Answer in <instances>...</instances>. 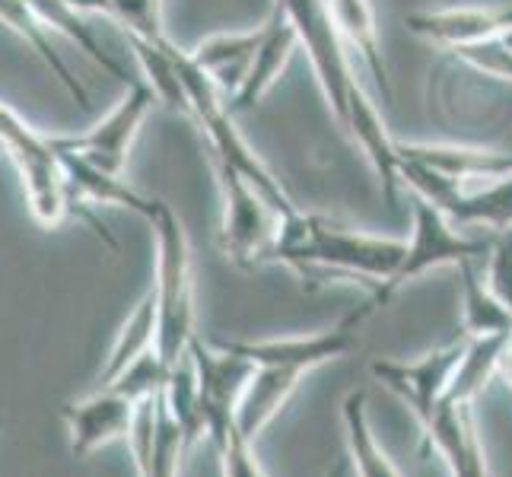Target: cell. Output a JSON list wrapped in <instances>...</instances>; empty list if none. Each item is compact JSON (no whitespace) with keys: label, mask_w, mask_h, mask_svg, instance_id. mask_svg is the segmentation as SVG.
<instances>
[{"label":"cell","mask_w":512,"mask_h":477,"mask_svg":"<svg viewBox=\"0 0 512 477\" xmlns=\"http://www.w3.org/2000/svg\"><path fill=\"white\" fill-rule=\"evenodd\" d=\"M404 26H408L417 39L430 42L443 51H458L465 45L484 42L490 35H497L506 29L503 23V7H449V10H427V13H411L404 16Z\"/></svg>","instance_id":"9a60e30c"},{"label":"cell","mask_w":512,"mask_h":477,"mask_svg":"<svg viewBox=\"0 0 512 477\" xmlns=\"http://www.w3.org/2000/svg\"><path fill=\"white\" fill-rule=\"evenodd\" d=\"M0 427H4V420H0Z\"/></svg>","instance_id":"d6a6232c"},{"label":"cell","mask_w":512,"mask_h":477,"mask_svg":"<svg viewBox=\"0 0 512 477\" xmlns=\"http://www.w3.org/2000/svg\"><path fill=\"white\" fill-rule=\"evenodd\" d=\"M188 353L194 363V376H198L204 430L207 439H214L229 423H236V404L255 373V363L239 357V353L214 347L201 334H194L188 341Z\"/></svg>","instance_id":"9c48e42d"},{"label":"cell","mask_w":512,"mask_h":477,"mask_svg":"<svg viewBox=\"0 0 512 477\" xmlns=\"http://www.w3.org/2000/svg\"><path fill=\"white\" fill-rule=\"evenodd\" d=\"M490 261H487V287L500 299L503 309L512 318V226L497 233L490 242Z\"/></svg>","instance_id":"f546056e"},{"label":"cell","mask_w":512,"mask_h":477,"mask_svg":"<svg viewBox=\"0 0 512 477\" xmlns=\"http://www.w3.org/2000/svg\"><path fill=\"white\" fill-rule=\"evenodd\" d=\"M0 23L10 26L20 39L35 51V55L42 58V64L51 70V77H58L64 90L74 96L80 105L90 102V96H86L83 90V83L77 80L74 70L67 67V61L58 55V48L55 42H51V29L35 16V10L26 4V0H0Z\"/></svg>","instance_id":"44dd1931"},{"label":"cell","mask_w":512,"mask_h":477,"mask_svg":"<svg viewBox=\"0 0 512 477\" xmlns=\"http://www.w3.org/2000/svg\"><path fill=\"white\" fill-rule=\"evenodd\" d=\"M0 153H7L16 172H20L23 194L35 223L55 229L74 214V191L67 185L51 137L39 134L4 102H0Z\"/></svg>","instance_id":"3957f363"},{"label":"cell","mask_w":512,"mask_h":477,"mask_svg":"<svg viewBox=\"0 0 512 477\" xmlns=\"http://www.w3.org/2000/svg\"><path fill=\"white\" fill-rule=\"evenodd\" d=\"M163 398H166L169 414L175 417V423H179V430L185 436V446L191 449L201 436H207V430H204V414H201V398H198V376H194V363L188 350L169 366Z\"/></svg>","instance_id":"484cf974"},{"label":"cell","mask_w":512,"mask_h":477,"mask_svg":"<svg viewBox=\"0 0 512 477\" xmlns=\"http://www.w3.org/2000/svg\"><path fill=\"white\" fill-rule=\"evenodd\" d=\"M474 404H449L439 401V408L423 417V439L443 458L452 477H490L487 455L481 446L478 427H474Z\"/></svg>","instance_id":"8fae6325"},{"label":"cell","mask_w":512,"mask_h":477,"mask_svg":"<svg viewBox=\"0 0 512 477\" xmlns=\"http://www.w3.org/2000/svg\"><path fill=\"white\" fill-rule=\"evenodd\" d=\"M462 274V328L465 338H484V334H512V318L487 280H481L478 261L455 264Z\"/></svg>","instance_id":"d4e9b609"},{"label":"cell","mask_w":512,"mask_h":477,"mask_svg":"<svg viewBox=\"0 0 512 477\" xmlns=\"http://www.w3.org/2000/svg\"><path fill=\"white\" fill-rule=\"evenodd\" d=\"M258 42H261V26H255L249 32H220V35H210V39L198 42V48L188 51V55L229 99L239 90L245 74H249V64L255 58Z\"/></svg>","instance_id":"e0dca14e"},{"label":"cell","mask_w":512,"mask_h":477,"mask_svg":"<svg viewBox=\"0 0 512 477\" xmlns=\"http://www.w3.org/2000/svg\"><path fill=\"white\" fill-rule=\"evenodd\" d=\"M369 318V309L360 306L357 312H350L341 325H334L328 331L315 334H293V338H268V341H226L217 338L210 341L220 350L239 353L255 366H290L299 373H312L331 360H341L357 347V331Z\"/></svg>","instance_id":"ba28073f"},{"label":"cell","mask_w":512,"mask_h":477,"mask_svg":"<svg viewBox=\"0 0 512 477\" xmlns=\"http://www.w3.org/2000/svg\"><path fill=\"white\" fill-rule=\"evenodd\" d=\"M404 258V242L373 236L353 229L325 214H293L280 217L277 236L268 261L293 268L309 284H360L369 290L366 309L373 315L388 303V284L398 274Z\"/></svg>","instance_id":"6da1fadb"},{"label":"cell","mask_w":512,"mask_h":477,"mask_svg":"<svg viewBox=\"0 0 512 477\" xmlns=\"http://www.w3.org/2000/svg\"><path fill=\"white\" fill-rule=\"evenodd\" d=\"M153 102L156 99L150 93V86L140 77H134L128 83L125 96L115 102V109L102 121H96L90 131L74 134V137H51V147H55L58 153L77 156L80 163L93 166L99 172L125 175L137 131L147 121Z\"/></svg>","instance_id":"8992f818"},{"label":"cell","mask_w":512,"mask_h":477,"mask_svg":"<svg viewBox=\"0 0 512 477\" xmlns=\"http://www.w3.org/2000/svg\"><path fill=\"white\" fill-rule=\"evenodd\" d=\"M347 471H350V462H347V458H341V462H334V468L325 477H347Z\"/></svg>","instance_id":"4dcf8cb0"},{"label":"cell","mask_w":512,"mask_h":477,"mask_svg":"<svg viewBox=\"0 0 512 477\" xmlns=\"http://www.w3.org/2000/svg\"><path fill=\"white\" fill-rule=\"evenodd\" d=\"M105 16L125 29V35H140V39H166L163 32V0H112Z\"/></svg>","instance_id":"4316f807"},{"label":"cell","mask_w":512,"mask_h":477,"mask_svg":"<svg viewBox=\"0 0 512 477\" xmlns=\"http://www.w3.org/2000/svg\"><path fill=\"white\" fill-rule=\"evenodd\" d=\"M140 220L150 223L156 239V280L150 287L156 296V353L169 369L198 334V328H194L191 245L182 220L160 198H150L147 214Z\"/></svg>","instance_id":"7a4b0ae2"},{"label":"cell","mask_w":512,"mask_h":477,"mask_svg":"<svg viewBox=\"0 0 512 477\" xmlns=\"http://www.w3.org/2000/svg\"><path fill=\"white\" fill-rule=\"evenodd\" d=\"M210 443H214V449L220 455L223 477H268L258 462L252 443L236 430V423H229V427L223 433H217Z\"/></svg>","instance_id":"83f0119b"},{"label":"cell","mask_w":512,"mask_h":477,"mask_svg":"<svg viewBox=\"0 0 512 477\" xmlns=\"http://www.w3.org/2000/svg\"><path fill=\"white\" fill-rule=\"evenodd\" d=\"M500 373L509 379V385H512V347H509V353H506V357H503V366H500Z\"/></svg>","instance_id":"1f68e13d"},{"label":"cell","mask_w":512,"mask_h":477,"mask_svg":"<svg viewBox=\"0 0 512 477\" xmlns=\"http://www.w3.org/2000/svg\"><path fill=\"white\" fill-rule=\"evenodd\" d=\"M325 7L331 13V23L338 29L344 48H357L369 74L376 77L379 90L385 99H392V80H388V67L382 58V42H379V26H376V13L369 0H325Z\"/></svg>","instance_id":"ac0fdd59"},{"label":"cell","mask_w":512,"mask_h":477,"mask_svg":"<svg viewBox=\"0 0 512 477\" xmlns=\"http://www.w3.org/2000/svg\"><path fill=\"white\" fill-rule=\"evenodd\" d=\"M462 350H465V334L458 341H449L443 347L423 353L420 360H411V363L376 360L369 366V373H373L388 392H395L423 420V417H430L439 408V401L446 398V388L452 382L458 360H462Z\"/></svg>","instance_id":"30bf717a"},{"label":"cell","mask_w":512,"mask_h":477,"mask_svg":"<svg viewBox=\"0 0 512 477\" xmlns=\"http://www.w3.org/2000/svg\"><path fill=\"white\" fill-rule=\"evenodd\" d=\"M344 433H347V462L357 477H401L392 458L376 443L373 427L366 417V392H350L344 398Z\"/></svg>","instance_id":"cb8c5ba5"},{"label":"cell","mask_w":512,"mask_h":477,"mask_svg":"<svg viewBox=\"0 0 512 477\" xmlns=\"http://www.w3.org/2000/svg\"><path fill=\"white\" fill-rule=\"evenodd\" d=\"M277 10H284V16L293 23L299 45L306 48V55L315 67V77L328 99V109L338 118V125H347L350 102L363 93L360 80L353 77L347 48L341 42L338 29L331 23V13L325 7V0H274Z\"/></svg>","instance_id":"277c9868"},{"label":"cell","mask_w":512,"mask_h":477,"mask_svg":"<svg viewBox=\"0 0 512 477\" xmlns=\"http://www.w3.org/2000/svg\"><path fill=\"white\" fill-rule=\"evenodd\" d=\"M147 350H156V296H153V290L140 296V303L128 312L125 325H121V331L115 334L109 360H105L102 373H99V388H109L134 360L144 357Z\"/></svg>","instance_id":"603a6c76"},{"label":"cell","mask_w":512,"mask_h":477,"mask_svg":"<svg viewBox=\"0 0 512 477\" xmlns=\"http://www.w3.org/2000/svg\"><path fill=\"white\" fill-rule=\"evenodd\" d=\"M26 4L35 10V16L51 29V32H61L70 45H77V51H83L96 67H102L105 74L115 77L118 83H131L134 77L125 70V64L115 61L109 51L102 48V42L96 39L93 26L86 23V16L80 10L70 7V0H26Z\"/></svg>","instance_id":"ffe728a7"},{"label":"cell","mask_w":512,"mask_h":477,"mask_svg":"<svg viewBox=\"0 0 512 477\" xmlns=\"http://www.w3.org/2000/svg\"><path fill=\"white\" fill-rule=\"evenodd\" d=\"M220 179V252L242 271L268 261L277 236V210L236 169L217 166Z\"/></svg>","instance_id":"5b68a950"},{"label":"cell","mask_w":512,"mask_h":477,"mask_svg":"<svg viewBox=\"0 0 512 477\" xmlns=\"http://www.w3.org/2000/svg\"><path fill=\"white\" fill-rule=\"evenodd\" d=\"M512 347V334H484V338H465L462 360H458L452 382L446 388L449 404H474L478 395L500 373L503 357Z\"/></svg>","instance_id":"d6986e66"},{"label":"cell","mask_w":512,"mask_h":477,"mask_svg":"<svg viewBox=\"0 0 512 477\" xmlns=\"http://www.w3.org/2000/svg\"><path fill=\"white\" fill-rule=\"evenodd\" d=\"M134 404L137 401L125 398L115 388H99L83 401H67L61 414L70 430L74 458H90L96 449L115 443V439H125L134 417Z\"/></svg>","instance_id":"7c38bea8"},{"label":"cell","mask_w":512,"mask_h":477,"mask_svg":"<svg viewBox=\"0 0 512 477\" xmlns=\"http://www.w3.org/2000/svg\"><path fill=\"white\" fill-rule=\"evenodd\" d=\"M398 156L414 159L423 169L443 175L452 185H487L512 175V153L481 150V147H452V144H398Z\"/></svg>","instance_id":"5bb4252c"},{"label":"cell","mask_w":512,"mask_h":477,"mask_svg":"<svg viewBox=\"0 0 512 477\" xmlns=\"http://www.w3.org/2000/svg\"><path fill=\"white\" fill-rule=\"evenodd\" d=\"M411 239L404 242V258L398 264V274L388 284V299H392L404 284H411L420 274L436 271V268H455L462 261H478L481 255L490 252V242L484 239H471L458 229L443 210L433 207L430 201H423L414 194L411 201Z\"/></svg>","instance_id":"52a82bcc"},{"label":"cell","mask_w":512,"mask_h":477,"mask_svg":"<svg viewBox=\"0 0 512 477\" xmlns=\"http://www.w3.org/2000/svg\"><path fill=\"white\" fill-rule=\"evenodd\" d=\"M299 48V35L293 23L284 16V10H271L268 20L261 23V42L255 48V58L249 64V74L239 83V90L229 96V112L242 115L255 109V105L268 96L277 80L284 77V70L293 58V51Z\"/></svg>","instance_id":"4fadbf2b"},{"label":"cell","mask_w":512,"mask_h":477,"mask_svg":"<svg viewBox=\"0 0 512 477\" xmlns=\"http://www.w3.org/2000/svg\"><path fill=\"white\" fill-rule=\"evenodd\" d=\"M458 61H465L468 67H474L484 77H497L503 83H512V51H506V45L500 42V32L490 35L484 42H474L452 51Z\"/></svg>","instance_id":"f1b7e54d"},{"label":"cell","mask_w":512,"mask_h":477,"mask_svg":"<svg viewBox=\"0 0 512 477\" xmlns=\"http://www.w3.org/2000/svg\"><path fill=\"white\" fill-rule=\"evenodd\" d=\"M303 376L306 373L290 366H255V373L236 404V430L249 443H255L258 433L287 408V401L293 398Z\"/></svg>","instance_id":"2e32d148"},{"label":"cell","mask_w":512,"mask_h":477,"mask_svg":"<svg viewBox=\"0 0 512 477\" xmlns=\"http://www.w3.org/2000/svg\"><path fill=\"white\" fill-rule=\"evenodd\" d=\"M128 45L140 64V80L150 86L156 102H163L166 109L188 115V96L185 83L179 77V64H175V45L169 39H140V35H128Z\"/></svg>","instance_id":"7402d4cb"}]
</instances>
